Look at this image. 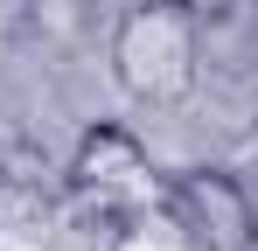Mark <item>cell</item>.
<instances>
[{
	"label": "cell",
	"mask_w": 258,
	"mask_h": 251,
	"mask_svg": "<svg viewBox=\"0 0 258 251\" xmlns=\"http://www.w3.org/2000/svg\"><path fill=\"white\" fill-rule=\"evenodd\" d=\"M112 84L147 112H174L203 84V21L174 0H133L105 42Z\"/></svg>",
	"instance_id": "obj_1"
},
{
	"label": "cell",
	"mask_w": 258,
	"mask_h": 251,
	"mask_svg": "<svg viewBox=\"0 0 258 251\" xmlns=\"http://www.w3.org/2000/svg\"><path fill=\"white\" fill-rule=\"evenodd\" d=\"M63 181H70V196H84L105 216H140V209H161V196H168V174L140 147V133L119 119H98L77 133Z\"/></svg>",
	"instance_id": "obj_2"
},
{
	"label": "cell",
	"mask_w": 258,
	"mask_h": 251,
	"mask_svg": "<svg viewBox=\"0 0 258 251\" xmlns=\"http://www.w3.org/2000/svg\"><path fill=\"white\" fill-rule=\"evenodd\" d=\"M161 209L188 230L196 251H258V196L230 167H174Z\"/></svg>",
	"instance_id": "obj_3"
},
{
	"label": "cell",
	"mask_w": 258,
	"mask_h": 251,
	"mask_svg": "<svg viewBox=\"0 0 258 251\" xmlns=\"http://www.w3.org/2000/svg\"><path fill=\"white\" fill-rule=\"evenodd\" d=\"M42 174L49 167L28 154V147H14V140H0V223L14 216V209H28L42 196Z\"/></svg>",
	"instance_id": "obj_4"
},
{
	"label": "cell",
	"mask_w": 258,
	"mask_h": 251,
	"mask_svg": "<svg viewBox=\"0 0 258 251\" xmlns=\"http://www.w3.org/2000/svg\"><path fill=\"white\" fill-rule=\"evenodd\" d=\"M174 7H188L196 21H203V14H223V0H174Z\"/></svg>",
	"instance_id": "obj_5"
}]
</instances>
